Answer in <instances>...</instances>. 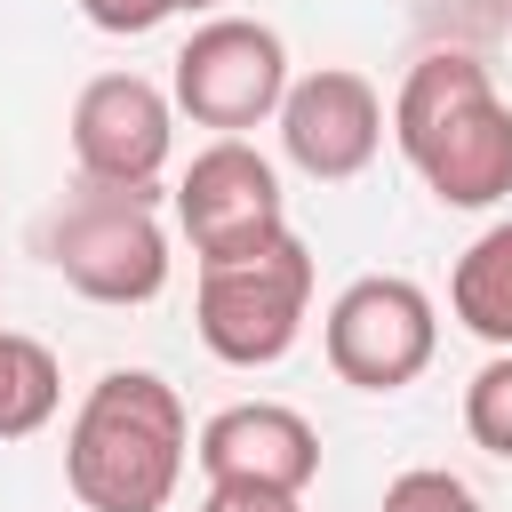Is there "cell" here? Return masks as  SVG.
Masks as SVG:
<instances>
[{"label":"cell","mask_w":512,"mask_h":512,"mask_svg":"<svg viewBox=\"0 0 512 512\" xmlns=\"http://www.w3.org/2000/svg\"><path fill=\"white\" fill-rule=\"evenodd\" d=\"M392 144L440 208H496L512 192V104L472 48H424L392 96Z\"/></svg>","instance_id":"1"},{"label":"cell","mask_w":512,"mask_h":512,"mask_svg":"<svg viewBox=\"0 0 512 512\" xmlns=\"http://www.w3.org/2000/svg\"><path fill=\"white\" fill-rule=\"evenodd\" d=\"M192 456V416L168 376L104 368L64 432V480L88 512H168Z\"/></svg>","instance_id":"2"},{"label":"cell","mask_w":512,"mask_h":512,"mask_svg":"<svg viewBox=\"0 0 512 512\" xmlns=\"http://www.w3.org/2000/svg\"><path fill=\"white\" fill-rule=\"evenodd\" d=\"M304 312H312V248L296 232H280L256 256L200 264L192 328H200V344L224 368H272V360H288V344L304 336Z\"/></svg>","instance_id":"3"},{"label":"cell","mask_w":512,"mask_h":512,"mask_svg":"<svg viewBox=\"0 0 512 512\" xmlns=\"http://www.w3.org/2000/svg\"><path fill=\"white\" fill-rule=\"evenodd\" d=\"M40 248L64 272V288H80L88 304H152L168 288V232L152 216V192L80 184L40 224Z\"/></svg>","instance_id":"4"},{"label":"cell","mask_w":512,"mask_h":512,"mask_svg":"<svg viewBox=\"0 0 512 512\" xmlns=\"http://www.w3.org/2000/svg\"><path fill=\"white\" fill-rule=\"evenodd\" d=\"M320 344H328V368L352 384V392H400L432 368L440 352V312L416 280L400 272H360L328 320H320Z\"/></svg>","instance_id":"5"},{"label":"cell","mask_w":512,"mask_h":512,"mask_svg":"<svg viewBox=\"0 0 512 512\" xmlns=\"http://www.w3.org/2000/svg\"><path fill=\"white\" fill-rule=\"evenodd\" d=\"M176 112H192L216 136H240L256 120L280 112L288 96V48L272 24L256 16H208L184 48H176V80H168Z\"/></svg>","instance_id":"6"},{"label":"cell","mask_w":512,"mask_h":512,"mask_svg":"<svg viewBox=\"0 0 512 512\" xmlns=\"http://www.w3.org/2000/svg\"><path fill=\"white\" fill-rule=\"evenodd\" d=\"M176 224L192 240L200 264H224V256H256L288 232V192L272 176V160L240 136H216L208 152H192L184 184H176Z\"/></svg>","instance_id":"7"},{"label":"cell","mask_w":512,"mask_h":512,"mask_svg":"<svg viewBox=\"0 0 512 512\" xmlns=\"http://www.w3.org/2000/svg\"><path fill=\"white\" fill-rule=\"evenodd\" d=\"M176 144V96L152 88L144 72H96L72 96V168L80 184L112 192H152Z\"/></svg>","instance_id":"8"},{"label":"cell","mask_w":512,"mask_h":512,"mask_svg":"<svg viewBox=\"0 0 512 512\" xmlns=\"http://www.w3.org/2000/svg\"><path fill=\"white\" fill-rule=\"evenodd\" d=\"M272 120H280V152L312 184H352L376 160V144H384V96L352 64H320V72L288 80Z\"/></svg>","instance_id":"9"},{"label":"cell","mask_w":512,"mask_h":512,"mask_svg":"<svg viewBox=\"0 0 512 512\" xmlns=\"http://www.w3.org/2000/svg\"><path fill=\"white\" fill-rule=\"evenodd\" d=\"M208 488H280L304 496L320 480V432L288 408V400H232L200 424L192 440Z\"/></svg>","instance_id":"10"},{"label":"cell","mask_w":512,"mask_h":512,"mask_svg":"<svg viewBox=\"0 0 512 512\" xmlns=\"http://www.w3.org/2000/svg\"><path fill=\"white\" fill-rule=\"evenodd\" d=\"M448 312H456L480 344L512 352V216L488 224V232L456 256V272H448Z\"/></svg>","instance_id":"11"},{"label":"cell","mask_w":512,"mask_h":512,"mask_svg":"<svg viewBox=\"0 0 512 512\" xmlns=\"http://www.w3.org/2000/svg\"><path fill=\"white\" fill-rule=\"evenodd\" d=\"M64 400V368L40 336L0 328V440H32Z\"/></svg>","instance_id":"12"},{"label":"cell","mask_w":512,"mask_h":512,"mask_svg":"<svg viewBox=\"0 0 512 512\" xmlns=\"http://www.w3.org/2000/svg\"><path fill=\"white\" fill-rule=\"evenodd\" d=\"M464 432H472V448H488V456L512 464V352H496V360L472 368V384H464Z\"/></svg>","instance_id":"13"},{"label":"cell","mask_w":512,"mask_h":512,"mask_svg":"<svg viewBox=\"0 0 512 512\" xmlns=\"http://www.w3.org/2000/svg\"><path fill=\"white\" fill-rule=\"evenodd\" d=\"M384 512H488L456 472H440V464H416V472H400L392 488H384Z\"/></svg>","instance_id":"14"},{"label":"cell","mask_w":512,"mask_h":512,"mask_svg":"<svg viewBox=\"0 0 512 512\" xmlns=\"http://www.w3.org/2000/svg\"><path fill=\"white\" fill-rule=\"evenodd\" d=\"M80 16H88L96 32H112V40H136V32L168 24V16H176V0H80Z\"/></svg>","instance_id":"15"},{"label":"cell","mask_w":512,"mask_h":512,"mask_svg":"<svg viewBox=\"0 0 512 512\" xmlns=\"http://www.w3.org/2000/svg\"><path fill=\"white\" fill-rule=\"evenodd\" d=\"M200 512H304V496H280V488H208Z\"/></svg>","instance_id":"16"},{"label":"cell","mask_w":512,"mask_h":512,"mask_svg":"<svg viewBox=\"0 0 512 512\" xmlns=\"http://www.w3.org/2000/svg\"><path fill=\"white\" fill-rule=\"evenodd\" d=\"M176 8H224V0H176Z\"/></svg>","instance_id":"17"},{"label":"cell","mask_w":512,"mask_h":512,"mask_svg":"<svg viewBox=\"0 0 512 512\" xmlns=\"http://www.w3.org/2000/svg\"><path fill=\"white\" fill-rule=\"evenodd\" d=\"M504 24H512V0H504Z\"/></svg>","instance_id":"18"}]
</instances>
